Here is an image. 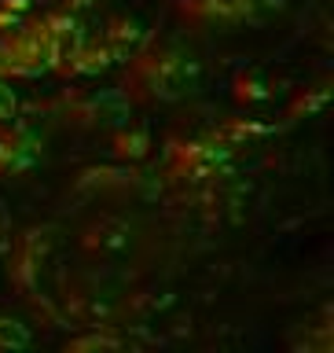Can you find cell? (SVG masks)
Instances as JSON below:
<instances>
[{"label":"cell","mask_w":334,"mask_h":353,"mask_svg":"<svg viewBox=\"0 0 334 353\" xmlns=\"http://www.w3.org/2000/svg\"><path fill=\"white\" fill-rule=\"evenodd\" d=\"M125 63L129 66L121 74V96L129 103H173V99L191 92L198 81V59L173 41L143 37V44Z\"/></svg>","instance_id":"6da1fadb"},{"label":"cell","mask_w":334,"mask_h":353,"mask_svg":"<svg viewBox=\"0 0 334 353\" xmlns=\"http://www.w3.org/2000/svg\"><path fill=\"white\" fill-rule=\"evenodd\" d=\"M231 143L220 140V132H198V137H173L165 143V173L169 181L180 184H198L217 176L231 159Z\"/></svg>","instance_id":"7a4b0ae2"},{"label":"cell","mask_w":334,"mask_h":353,"mask_svg":"<svg viewBox=\"0 0 334 353\" xmlns=\"http://www.w3.org/2000/svg\"><path fill=\"white\" fill-rule=\"evenodd\" d=\"M272 0H173L176 15H180L187 26H242V22H253L261 8H269Z\"/></svg>","instance_id":"3957f363"},{"label":"cell","mask_w":334,"mask_h":353,"mask_svg":"<svg viewBox=\"0 0 334 353\" xmlns=\"http://www.w3.org/2000/svg\"><path fill=\"white\" fill-rule=\"evenodd\" d=\"M125 103L129 99L118 92H81L74 99H66V121L77 129H103L110 125V121H118L121 114H125Z\"/></svg>","instance_id":"277c9868"},{"label":"cell","mask_w":334,"mask_h":353,"mask_svg":"<svg viewBox=\"0 0 334 353\" xmlns=\"http://www.w3.org/2000/svg\"><path fill=\"white\" fill-rule=\"evenodd\" d=\"M118 59H114V52L107 48L103 41H81L77 48L70 52V55H63L59 63H55V74L59 77H96V74H103L107 66H114Z\"/></svg>","instance_id":"5b68a950"},{"label":"cell","mask_w":334,"mask_h":353,"mask_svg":"<svg viewBox=\"0 0 334 353\" xmlns=\"http://www.w3.org/2000/svg\"><path fill=\"white\" fill-rule=\"evenodd\" d=\"M41 159V140L26 129L0 125V176H15Z\"/></svg>","instance_id":"8992f818"},{"label":"cell","mask_w":334,"mask_h":353,"mask_svg":"<svg viewBox=\"0 0 334 353\" xmlns=\"http://www.w3.org/2000/svg\"><path fill=\"white\" fill-rule=\"evenodd\" d=\"M143 37H147V33H143V26H140L136 19L118 15V19H110V22H107V30H103V37H99V41H103L107 48L114 52V59H118V63H125L129 55L143 44Z\"/></svg>","instance_id":"52a82bcc"},{"label":"cell","mask_w":334,"mask_h":353,"mask_svg":"<svg viewBox=\"0 0 334 353\" xmlns=\"http://www.w3.org/2000/svg\"><path fill=\"white\" fill-rule=\"evenodd\" d=\"M147 151H151V132L143 125H118L110 132V154L114 159L140 162V159H147Z\"/></svg>","instance_id":"ba28073f"},{"label":"cell","mask_w":334,"mask_h":353,"mask_svg":"<svg viewBox=\"0 0 334 353\" xmlns=\"http://www.w3.org/2000/svg\"><path fill=\"white\" fill-rule=\"evenodd\" d=\"M231 96H236L239 103H247V107H253V103H269V99H272V85L264 81L261 74L247 70V74H239L236 81H231Z\"/></svg>","instance_id":"9c48e42d"},{"label":"cell","mask_w":334,"mask_h":353,"mask_svg":"<svg viewBox=\"0 0 334 353\" xmlns=\"http://www.w3.org/2000/svg\"><path fill=\"white\" fill-rule=\"evenodd\" d=\"M220 132V140L225 143H231V148H239L242 140H250V137H261L264 132V125H258V121H242V118H231V121H225V125L217 129Z\"/></svg>","instance_id":"30bf717a"},{"label":"cell","mask_w":334,"mask_h":353,"mask_svg":"<svg viewBox=\"0 0 334 353\" xmlns=\"http://www.w3.org/2000/svg\"><path fill=\"white\" fill-rule=\"evenodd\" d=\"M30 346V331L15 320H0V350H22Z\"/></svg>","instance_id":"8fae6325"},{"label":"cell","mask_w":334,"mask_h":353,"mask_svg":"<svg viewBox=\"0 0 334 353\" xmlns=\"http://www.w3.org/2000/svg\"><path fill=\"white\" fill-rule=\"evenodd\" d=\"M121 339H107V335H88V339H74L66 342V350H118Z\"/></svg>","instance_id":"7c38bea8"},{"label":"cell","mask_w":334,"mask_h":353,"mask_svg":"<svg viewBox=\"0 0 334 353\" xmlns=\"http://www.w3.org/2000/svg\"><path fill=\"white\" fill-rule=\"evenodd\" d=\"M52 4H59L66 11H81V8H92V0H52Z\"/></svg>","instance_id":"4fadbf2b"},{"label":"cell","mask_w":334,"mask_h":353,"mask_svg":"<svg viewBox=\"0 0 334 353\" xmlns=\"http://www.w3.org/2000/svg\"><path fill=\"white\" fill-rule=\"evenodd\" d=\"M0 77H4V59H0Z\"/></svg>","instance_id":"5bb4252c"}]
</instances>
